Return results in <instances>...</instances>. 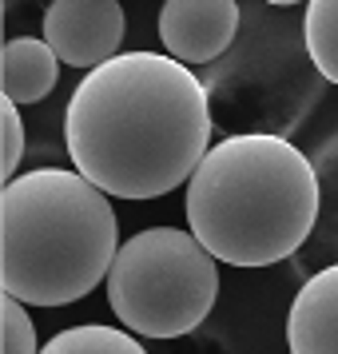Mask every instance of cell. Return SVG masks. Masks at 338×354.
<instances>
[{
	"mask_svg": "<svg viewBox=\"0 0 338 354\" xmlns=\"http://www.w3.org/2000/svg\"><path fill=\"white\" fill-rule=\"evenodd\" d=\"M64 140L76 171L104 195H167L211 151L207 88L167 52H120L76 84Z\"/></svg>",
	"mask_w": 338,
	"mask_h": 354,
	"instance_id": "6da1fadb",
	"label": "cell"
},
{
	"mask_svg": "<svg viewBox=\"0 0 338 354\" xmlns=\"http://www.w3.org/2000/svg\"><path fill=\"white\" fill-rule=\"evenodd\" d=\"M314 163L283 136L247 131L211 147L187 179V227L219 263L271 267L294 255L319 219Z\"/></svg>",
	"mask_w": 338,
	"mask_h": 354,
	"instance_id": "7a4b0ae2",
	"label": "cell"
},
{
	"mask_svg": "<svg viewBox=\"0 0 338 354\" xmlns=\"http://www.w3.org/2000/svg\"><path fill=\"white\" fill-rule=\"evenodd\" d=\"M120 227L108 195L64 167H32L0 195V283L24 306H68L108 283Z\"/></svg>",
	"mask_w": 338,
	"mask_h": 354,
	"instance_id": "3957f363",
	"label": "cell"
},
{
	"mask_svg": "<svg viewBox=\"0 0 338 354\" xmlns=\"http://www.w3.org/2000/svg\"><path fill=\"white\" fill-rule=\"evenodd\" d=\"M219 299V267L191 231L147 227L120 243L108 271V306L144 338L191 335Z\"/></svg>",
	"mask_w": 338,
	"mask_h": 354,
	"instance_id": "277c9868",
	"label": "cell"
},
{
	"mask_svg": "<svg viewBox=\"0 0 338 354\" xmlns=\"http://www.w3.org/2000/svg\"><path fill=\"white\" fill-rule=\"evenodd\" d=\"M128 17L120 0H52L44 8V40L68 68H100L120 56Z\"/></svg>",
	"mask_w": 338,
	"mask_h": 354,
	"instance_id": "5b68a950",
	"label": "cell"
},
{
	"mask_svg": "<svg viewBox=\"0 0 338 354\" xmlns=\"http://www.w3.org/2000/svg\"><path fill=\"white\" fill-rule=\"evenodd\" d=\"M239 28L235 0H163L160 40L163 52L179 64H211L219 60Z\"/></svg>",
	"mask_w": 338,
	"mask_h": 354,
	"instance_id": "8992f818",
	"label": "cell"
},
{
	"mask_svg": "<svg viewBox=\"0 0 338 354\" xmlns=\"http://www.w3.org/2000/svg\"><path fill=\"white\" fill-rule=\"evenodd\" d=\"M290 354H338V263L306 279L287 319Z\"/></svg>",
	"mask_w": 338,
	"mask_h": 354,
	"instance_id": "52a82bcc",
	"label": "cell"
},
{
	"mask_svg": "<svg viewBox=\"0 0 338 354\" xmlns=\"http://www.w3.org/2000/svg\"><path fill=\"white\" fill-rule=\"evenodd\" d=\"M0 72H4V100L12 104H36L56 88L60 76V56L52 52L48 40H32V36H12L0 56Z\"/></svg>",
	"mask_w": 338,
	"mask_h": 354,
	"instance_id": "ba28073f",
	"label": "cell"
},
{
	"mask_svg": "<svg viewBox=\"0 0 338 354\" xmlns=\"http://www.w3.org/2000/svg\"><path fill=\"white\" fill-rule=\"evenodd\" d=\"M303 40L314 68L338 88V0H306Z\"/></svg>",
	"mask_w": 338,
	"mask_h": 354,
	"instance_id": "9c48e42d",
	"label": "cell"
},
{
	"mask_svg": "<svg viewBox=\"0 0 338 354\" xmlns=\"http://www.w3.org/2000/svg\"><path fill=\"white\" fill-rule=\"evenodd\" d=\"M40 354H147V351L120 326L88 322V326H68L60 335H52Z\"/></svg>",
	"mask_w": 338,
	"mask_h": 354,
	"instance_id": "30bf717a",
	"label": "cell"
},
{
	"mask_svg": "<svg viewBox=\"0 0 338 354\" xmlns=\"http://www.w3.org/2000/svg\"><path fill=\"white\" fill-rule=\"evenodd\" d=\"M0 322H4V346H0V354H40L44 351V346L36 342V326H32V319H28L24 303H17V299L4 295V303H0Z\"/></svg>",
	"mask_w": 338,
	"mask_h": 354,
	"instance_id": "8fae6325",
	"label": "cell"
},
{
	"mask_svg": "<svg viewBox=\"0 0 338 354\" xmlns=\"http://www.w3.org/2000/svg\"><path fill=\"white\" fill-rule=\"evenodd\" d=\"M0 124H4V156H0V167H4V179H17V163L24 156V120H20V108L12 100L0 104Z\"/></svg>",
	"mask_w": 338,
	"mask_h": 354,
	"instance_id": "7c38bea8",
	"label": "cell"
},
{
	"mask_svg": "<svg viewBox=\"0 0 338 354\" xmlns=\"http://www.w3.org/2000/svg\"><path fill=\"white\" fill-rule=\"evenodd\" d=\"M267 4H303V0H267Z\"/></svg>",
	"mask_w": 338,
	"mask_h": 354,
	"instance_id": "4fadbf2b",
	"label": "cell"
}]
</instances>
